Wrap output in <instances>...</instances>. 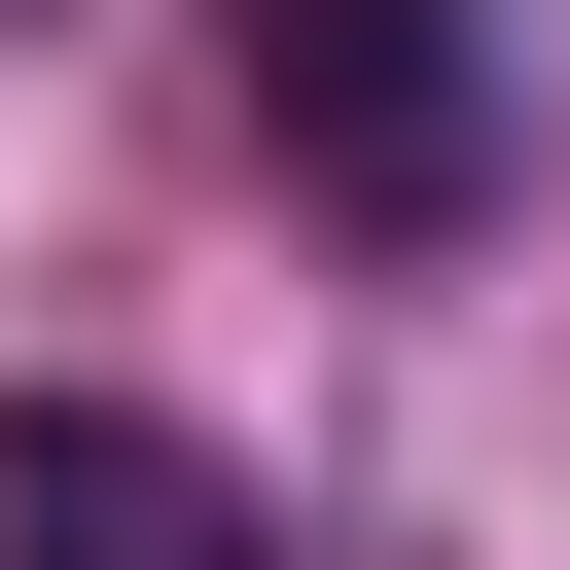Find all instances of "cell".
<instances>
[{"label":"cell","instance_id":"1","mask_svg":"<svg viewBox=\"0 0 570 570\" xmlns=\"http://www.w3.org/2000/svg\"><path fill=\"white\" fill-rule=\"evenodd\" d=\"M249 36V142L356 178V214H463L499 178V0H214Z\"/></svg>","mask_w":570,"mask_h":570},{"label":"cell","instance_id":"2","mask_svg":"<svg viewBox=\"0 0 570 570\" xmlns=\"http://www.w3.org/2000/svg\"><path fill=\"white\" fill-rule=\"evenodd\" d=\"M0 570H285L142 392H0Z\"/></svg>","mask_w":570,"mask_h":570},{"label":"cell","instance_id":"3","mask_svg":"<svg viewBox=\"0 0 570 570\" xmlns=\"http://www.w3.org/2000/svg\"><path fill=\"white\" fill-rule=\"evenodd\" d=\"M0 36H36V0H0Z\"/></svg>","mask_w":570,"mask_h":570}]
</instances>
